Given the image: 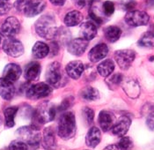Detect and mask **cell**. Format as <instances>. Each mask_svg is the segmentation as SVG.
<instances>
[{
    "mask_svg": "<svg viewBox=\"0 0 154 150\" xmlns=\"http://www.w3.org/2000/svg\"><path fill=\"white\" fill-rule=\"evenodd\" d=\"M35 31L41 37L50 40L57 35V27L54 18L50 15L42 16L35 23Z\"/></svg>",
    "mask_w": 154,
    "mask_h": 150,
    "instance_id": "cell-1",
    "label": "cell"
},
{
    "mask_svg": "<svg viewBox=\"0 0 154 150\" xmlns=\"http://www.w3.org/2000/svg\"><path fill=\"white\" fill-rule=\"evenodd\" d=\"M76 131V121L72 112H65L61 116L57 127V132L61 138L68 139L73 137Z\"/></svg>",
    "mask_w": 154,
    "mask_h": 150,
    "instance_id": "cell-2",
    "label": "cell"
},
{
    "mask_svg": "<svg viewBox=\"0 0 154 150\" xmlns=\"http://www.w3.org/2000/svg\"><path fill=\"white\" fill-rule=\"evenodd\" d=\"M64 81H66V78L61 64L58 62L50 64L46 72V81L48 84L54 88H59L63 84Z\"/></svg>",
    "mask_w": 154,
    "mask_h": 150,
    "instance_id": "cell-3",
    "label": "cell"
},
{
    "mask_svg": "<svg viewBox=\"0 0 154 150\" xmlns=\"http://www.w3.org/2000/svg\"><path fill=\"white\" fill-rule=\"evenodd\" d=\"M17 133L19 138L25 141L27 145L31 147H38L40 145L42 136L39 132V127L35 125L21 127L18 129Z\"/></svg>",
    "mask_w": 154,
    "mask_h": 150,
    "instance_id": "cell-4",
    "label": "cell"
},
{
    "mask_svg": "<svg viewBox=\"0 0 154 150\" xmlns=\"http://www.w3.org/2000/svg\"><path fill=\"white\" fill-rule=\"evenodd\" d=\"M56 112L57 110L55 106L48 102H45L36 109L34 118L36 123L42 125L54 120L56 116Z\"/></svg>",
    "mask_w": 154,
    "mask_h": 150,
    "instance_id": "cell-5",
    "label": "cell"
},
{
    "mask_svg": "<svg viewBox=\"0 0 154 150\" xmlns=\"http://www.w3.org/2000/svg\"><path fill=\"white\" fill-rule=\"evenodd\" d=\"M51 91L52 90L49 84L40 82L28 88V89L26 90V97L32 100H38L49 95Z\"/></svg>",
    "mask_w": 154,
    "mask_h": 150,
    "instance_id": "cell-6",
    "label": "cell"
},
{
    "mask_svg": "<svg viewBox=\"0 0 154 150\" xmlns=\"http://www.w3.org/2000/svg\"><path fill=\"white\" fill-rule=\"evenodd\" d=\"M2 48L4 51L12 58L20 57L24 53V46L22 43L12 37L5 40Z\"/></svg>",
    "mask_w": 154,
    "mask_h": 150,
    "instance_id": "cell-7",
    "label": "cell"
},
{
    "mask_svg": "<svg viewBox=\"0 0 154 150\" xmlns=\"http://www.w3.org/2000/svg\"><path fill=\"white\" fill-rule=\"evenodd\" d=\"M135 58L136 53L132 49H121L115 53V59L119 67L122 70L129 69Z\"/></svg>",
    "mask_w": 154,
    "mask_h": 150,
    "instance_id": "cell-8",
    "label": "cell"
},
{
    "mask_svg": "<svg viewBox=\"0 0 154 150\" xmlns=\"http://www.w3.org/2000/svg\"><path fill=\"white\" fill-rule=\"evenodd\" d=\"M150 17L145 12L142 11H130L125 15V21L131 27H140L145 26L149 22Z\"/></svg>",
    "mask_w": 154,
    "mask_h": 150,
    "instance_id": "cell-9",
    "label": "cell"
},
{
    "mask_svg": "<svg viewBox=\"0 0 154 150\" xmlns=\"http://www.w3.org/2000/svg\"><path fill=\"white\" fill-rule=\"evenodd\" d=\"M20 31V22L13 16L8 17L2 25V33L7 37H13Z\"/></svg>",
    "mask_w": 154,
    "mask_h": 150,
    "instance_id": "cell-10",
    "label": "cell"
},
{
    "mask_svg": "<svg viewBox=\"0 0 154 150\" xmlns=\"http://www.w3.org/2000/svg\"><path fill=\"white\" fill-rule=\"evenodd\" d=\"M88 46L87 40L83 38L73 39L68 43V51L74 56H81Z\"/></svg>",
    "mask_w": 154,
    "mask_h": 150,
    "instance_id": "cell-11",
    "label": "cell"
},
{
    "mask_svg": "<svg viewBox=\"0 0 154 150\" xmlns=\"http://www.w3.org/2000/svg\"><path fill=\"white\" fill-rule=\"evenodd\" d=\"M131 120L129 116H122L119 118V120L112 127V132L115 135L119 136V137H122L124 136L129 128L131 126Z\"/></svg>",
    "mask_w": 154,
    "mask_h": 150,
    "instance_id": "cell-12",
    "label": "cell"
},
{
    "mask_svg": "<svg viewBox=\"0 0 154 150\" xmlns=\"http://www.w3.org/2000/svg\"><path fill=\"white\" fill-rule=\"evenodd\" d=\"M13 82L5 79L4 77L0 79V96L6 100H12L15 94V88L12 84Z\"/></svg>",
    "mask_w": 154,
    "mask_h": 150,
    "instance_id": "cell-13",
    "label": "cell"
},
{
    "mask_svg": "<svg viewBox=\"0 0 154 150\" xmlns=\"http://www.w3.org/2000/svg\"><path fill=\"white\" fill-rule=\"evenodd\" d=\"M21 75V68L19 65L11 63L8 64L3 72V77L8 81L14 82V81H18L19 78Z\"/></svg>",
    "mask_w": 154,
    "mask_h": 150,
    "instance_id": "cell-14",
    "label": "cell"
},
{
    "mask_svg": "<svg viewBox=\"0 0 154 150\" xmlns=\"http://www.w3.org/2000/svg\"><path fill=\"white\" fill-rule=\"evenodd\" d=\"M108 53V47L105 43H100L95 45L89 52V59L92 62H98L105 58Z\"/></svg>",
    "mask_w": 154,
    "mask_h": 150,
    "instance_id": "cell-15",
    "label": "cell"
},
{
    "mask_svg": "<svg viewBox=\"0 0 154 150\" xmlns=\"http://www.w3.org/2000/svg\"><path fill=\"white\" fill-rule=\"evenodd\" d=\"M85 66L80 61H72L66 65V73L69 77L74 80H78L83 73Z\"/></svg>",
    "mask_w": 154,
    "mask_h": 150,
    "instance_id": "cell-16",
    "label": "cell"
},
{
    "mask_svg": "<svg viewBox=\"0 0 154 150\" xmlns=\"http://www.w3.org/2000/svg\"><path fill=\"white\" fill-rule=\"evenodd\" d=\"M45 7H46V4L44 1L30 0L24 14L27 17H34L42 12L45 9Z\"/></svg>",
    "mask_w": 154,
    "mask_h": 150,
    "instance_id": "cell-17",
    "label": "cell"
},
{
    "mask_svg": "<svg viewBox=\"0 0 154 150\" xmlns=\"http://www.w3.org/2000/svg\"><path fill=\"white\" fill-rule=\"evenodd\" d=\"M97 34V27L94 22L87 21L80 27V35L83 39L90 41L94 39Z\"/></svg>",
    "mask_w": 154,
    "mask_h": 150,
    "instance_id": "cell-18",
    "label": "cell"
},
{
    "mask_svg": "<svg viewBox=\"0 0 154 150\" xmlns=\"http://www.w3.org/2000/svg\"><path fill=\"white\" fill-rule=\"evenodd\" d=\"M99 123H100V128L104 132H107L110 129H112V127L114 126V116L112 115V113H110L107 110L100 111L99 115Z\"/></svg>",
    "mask_w": 154,
    "mask_h": 150,
    "instance_id": "cell-19",
    "label": "cell"
},
{
    "mask_svg": "<svg viewBox=\"0 0 154 150\" xmlns=\"http://www.w3.org/2000/svg\"><path fill=\"white\" fill-rule=\"evenodd\" d=\"M101 134L97 127H92L86 134L85 143L90 148H95L100 142Z\"/></svg>",
    "mask_w": 154,
    "mask_h": 150,
    "instance_id": "cell-20",
    "label": "cell"
},
{
    "mask_svg": "<svg viewBox=\"0 0 154 150\" xmlns=\"http://www.w3.org/2000/svg\"><path fill=\"white\" fill-rule=\"evenodd\" d=\"M41 73V65L37 62L30 63L25 70V78L29 81H35Z\"/></svg>",
    "mask_w": 154,
    "mask_h": 150,
    "instance_id": "cell-21",
    "label": "cell"
},
{
    "mask_svg": "<svg viewBox=\"0 0 154 150\" xmlns=\"http://www.w3.org/2000/svg\"><path fill=\"white\" fill-rule=\"evenodd\" d=\"M83 21V15L79 11H71L64 17V24L67 27H75L81 23Z\"/></svg>",
    "mask_w": 154,
    "mask_h": 150,
    "instance_id": "cell-22",
    "label": "cell"
},
{
    "mask_svg": "<svg viewBox=\"0 0 154 150\" xmlns=\"http://www.w3.org/2000/svg\"><path fill=\"white\" fill-rule=\"evenodd\" d=\"M33 56L35 58H43L49 53V47L43 42H37L32 49Z\"/></svg>",
    "mask_w": 154,
    "mask_h": 150,
    "instance_id": "cell-23",
    "label": "cell"
},
{
    "mask_svg": "<svg viewBox=\"0 0 154 150\" xmlns=\"http://www.w3.org/2000/svg\"><path fill=\"white\" fill-rule=\"evenodd\" d=\"M99 73L102 77L109 76L115 70V63L111 59H107L100 63V65L97 67Z\"/></svg>",
    "mask_w": 154,
    "mask_h": 150,
    "instance_id": "cell-24",
    "label": "cell"
},
{
    "mask_svg": "<svg viewBox=\"0 0 154 150\" xmlns=\"http://www.w3.org/2000/svg\"><path fill=\"white\" fill-rule=\"evenodd\" d=\"M42 144L45 148H52L56 145V139L54 132L51 128H46L43 132V137H42Z\"/></svg>",
    "mask_w": 154,
    "mask_h": 150,
    "instance_id": "cell-25",
    "label": "cell"
},
{
    "mask_svg": "<svg viewBox=\"0 0 154 150\" xmlns=\"http://www.w3.org/2000/svg\"><path fill=\"white\" fill-rule=\"evenodd\" d=\"M19 108L17 106H11L6 108L4 110V115L5 117V126L7 127L14 126L15 122H14V117L18 111Z\"/></svg>",
    "mask_w": 154,
    "mask_h": 150,
    "instance_id": "cell-26",
    "label": "cell"
},
{
    "mask_svg": "<svg viewBox=\"0 0 154 150\" xmlns=\"http://www.w3.org/2000/svg\"><path fill=\"white\" fill-rule=\"evenodd\" d=\"M121 34H122L121 28H119L116 26H110L105 29V36L107 39V41L110 43L116 42L120 38Z\"/></svg>",
    "mask_w": 154,
    "mask_h": 150,
    "instance_id": "cell-27",
    "label": "cell"
},
{
    "mask_svg": "<svg viewBox=\"0 0 154 150\" xmlns=\"http://www.w3.org/2000/svg\"><path fill=\"white\" fill-rule=\"evenodd\" d=\"M81 97L86 101H94L99 97V92L94 88L87 87L81 91Z\"/></svg>",
    "mask_w": 154,
    "mask_h": 150,
    "instance_id": "cell-28",
    "label": "cell"
},
{
    "mask_svg": "<svg viewBox=\"0 0 154 150\" xmlns=\"http://www.w3.org/2000/svg\"><path fill=\"white\" fill-rule=\"evenodd\" d=\"M138 44L141 47L152 48L154 47V34L152 32H147L138 41Z\"/></svg>",
    "mask_w": 154,
    "mask_h": 150,
    "instance_id": "cell-29",
    "label": "cell"
},
{
    "mask_svg": "<svg viewBox=\"0 0 154 150\" xmlns=\"http://www.w3.org/2000/svg\"><path fill=\"white\" fill-rule=\"evenodd\" d=\"M9 149H17V150H26L28 148L27 144L23 140H13L9 145Z\"/></svg>",
    "mask_w": 154,
    "mask_h": 150,
    "instance_id": "cell-30",
    "label": "cell"
},
{
    "mask_svg": "<svg viewBox=\"0 0 154 150\" xmlns=\"http://www.w3.org/2000/svg\"><path fill=\"white\" fill-rule=\"evenodd\" d=\"M29 2L30 0H16V2L14 3V7L19 12L25 13Z\"/></svg>",
    "mask_w": 154,
    "mask_h": 150,
    "instance_id": "cell-31",
    "label": "cell"
},
{
    "mask_svg": "<svg viewBox=\"0 0 154 150\" xmlns=\"http://www.w3.org/2000/svg\"><path fill=\"white\" fill-rule=\"evenodd\" d=\"M102 10L105 15L107 16H111L114 12H115V5L113 2L111 1H106L104 2L103 5H102Z\"/></svg>",
    "mask_w": 154,
    "mask_h": 150,
    "instance_id": "cell-32",
    "label": "cell"
},
{
    "mask_svg": "<svg viewBox=\"0 0 154 150\" xmlns=\"http://www.w3.org/2000/svg\"><path fill=\"white\" fill-rule=\"evenodd\" d=\"M132 147V141L129 137H122L119 140L118 149H129Z\"/></svg>",
    "mask_w": 154,
    "mask_h": 150,
    "instance_id": "cell-33",
    "label": "cell"
},
{
    "mask_svg": "<svg viewBox=\"0 0 154 150\" xmlns=\"http://www.w3.org/2000/svg\"><path fill=\"white\" fill-rule=\"evenodd\" d=\"M12 8V5L8 2V0H0V16L5 15L10 12Z\"/></svg>",
    "mask_w": 154,
    "mask_h": 150,
    "instance_id": "cell-34",
    "label": "cell"
},
{
    "mask_svg": "<svg viewBox=\"0 0 154 150\" xmlns=\"http://www.w3.org/2000/svg\"><path fill=\"white\" fill-rule=\"evenodd\" d=\"M83 116L85 119V121L88 124H91L94 121V112L92 109L85 107L83 109Z\"/></svg>",
    "mask_w": 154,
    "mask_h": 150,
    "instance_id": "cell-35",
    "label": "cell"
},
{
    "mask_svg": "<svg viewBox=\"0 0 154 150\" xmlns=\"http://www.w3.org/2000/svg\"><path fill=\"white\" fill-rule=\"evenodd\" d=\"M146 124H147V126L149 127L150 130L154 131V111L148 116L147 120H146Z\"/></svg>",
    "mask_w": 154,
    "mask_h": 150,
    "instance_id": "cell-36",
    "label": "cell"
},
{
    "mask_svg": "<svg viewBox=\"0 0 154 150\" xmlns=\"http://www.w3.org/2000/svg\"><path fill=\"white\" fill-rule=\"evenodd\" d=\"M94 3V0H79L78 1V5L80 7H88L91 6Z\"/></svg>",
    "mask_w": 154,
    "mask_h": 150,
    "instance_id": "cell-37",
    "label": "cell"
},
{
    "mask_svg": "<svg viewBox=\"0 0 154 150\" xmlns=\"http://www.w3.org/2000/svg\"><path fill=\"white\" fill-rule=\"evenodd\" d=\"M49 1L51 2V4H53L54 5H57V6L63 5L66 2V0H49Z\"/></svg>",
    "mask_w": 154,
    "mask_h": 150,
    "instance_id": "cell-38",
    "label": "cell"
},
{
    "mask_svg": "<svg viewBox=\"0 0 154 150\" xmlns=\"http://www.w3.org/2000/svg\"><path fill=\"white\" fill-rule=\"evenodd\" d=\"M4 42H5V39H4V35L0 33V48H1V47H3Z\"/></svg>",
    "mask_w": 154,
    "mask_h": 150,
    "instance_id": "cell-39",
    "label": "cell"
},
{
    "mask_svg": "<svg viewBox=\"0 0 154 150\" xmlns=\"http://www.w3.org/2000/svg\"><path fill=\"white\" fill-rule=\"evenodd\" d=\"M1 122H2V120H1V117H0V125H1Z\"/></svg>",
    "mask_w": 154,
    "mask_h": 150,
    "instance_id": "cell-40",
    "label": "cell"
}]
</instances>
